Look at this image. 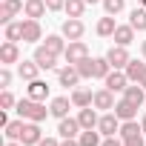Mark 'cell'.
Returning <instances> with one entry per match:
<instances>
[{
	"instance_id": "6da1fadb",
	"label": "cell",
	"mask_w": 146,
	"mask_h": 146,
	"mask_svg": "<svg viewBox=\"0 0 146 146\" xmlns=\"http://www.w3.org/2000/svg\"><path fill=\"white\" fill-rule=\"evenodd\" d=\"M15 112L23 117V120H35V123H40V120H46V115H52L40 100H32V98H23V100H17V106H15Z\"/></svg>"
},
{
	"instance_id": "7a4b0ae2",
	"label": "cell",
	"mask_w": 146,
	"mask_h": 146,
	"mask_svg": "<svg viewBox=\"0 0 146 146\" xmlns=\"http://www.w3.org/2000/svg\"><path fill=\"white\" fill-rule=\"evenodd\" d=\"M63 57H66V63L78 66L80 60H86V57H89V49H86V43H83V40H69V46H66Z\"/></svg>"
},
{
	"instance_id": "3957f363",
	"label": "cell",
	"mask_w": 146,
	"mask_h": 146,
	"mask_svg": "<svg viewBox=\"0 0 146 146\" xmlns=\"http://www.w3.org/2000/svg\"><path fill=\"white\" fill-rule=\"evenodd\" d=\"M80 80H83V75L78 72V66H72V63H66V66L57 72V83H60V86H66V89H75Z\"/></svg>"
},
{
	"instance_id": "277c9868",
	"label": "cell",
	"mask_w": 146,
	"mask_h": 146,
	"mask_svg": "<svg viewBox=\"0 0 146 146\" xmlns=\"http://www.w3.org/2000/svg\"><path fill=\"white\" fill-rule=\"evenodd\" d=\"M60 32H63V37H66V40H80V37H83V32H86V26H83V20H80V17H69V20H63Z\"/></svg>"
},
{
	"instance_id": "5b68a950",
	"label": "cell",
	"mask_w": 146,
	"mask_h": 146,
	"mask_svg": "<svg viewBox=\"0 0 146 146\" xmlns=\"http://www.w3.org/2000/svg\"><path fill=\"white\" fill-rule=\"evenodd\" d=\"M103 83H106V89H112V92H126V86H129L132 80L126 78V72H123V69H112L109 75H106Z\"/></svg>"
},
{
	"instance_id": "8992f818",
	"label": "cell",
	"mask_w": 146,
	"mask_h": 146,
	"mask_svg": "<svg viewBox=\"0 0 146 146\" xmlns=\"http://www.w3.org/2000/svg\"><path fill=\"white\" fill-rule=\"evenodd\" d=\"M106 60L112 63V69H126L132 57H129V52H126V46H117V43H115V46H112V49L106 52Z\"/></svg>"
},
{
	"instance_id": "52a82bcc",
	"label": "cell",
	"mask_w": 146,
	"mask_h": 146,
	"mask_svg": "<svg viewBox=\"0 0 146 146\" xmlns=\"http://www.w3.org/2000/svg\"><path fill=\"white\" fill-rule=\"evenodd\" d=\"M120 117L115 115V112H106L103 117H100V123H98V132L100 135H106V137H115V132H120Z\"/></svg>"
},
{
	"instance_id": "ba28073f",
	"label": "cell",
	"mask_w": 146,
	"mask_h": 146,
	"mask_svg": "<svg viewBox=\"0 0 146 146\" xmlns=\"http://www.w3.org/2000/svg\"><path fill=\"white\" fill-rule=\"evenodd\" d=\"M40 140H43V132H40V123L29 120V123L23 126V132H20V143H23V146H37Z\"/></svg>"
},
{
	"instance_id": "9c48e42d",
	"label": "cell",
	"mask_w": 146,
	"mask_h": 146,
	"mask_svg": "<svg viewBox=\"0 0 146 146\" xmlns=\"http://www.w3.org/2000/svg\"><path fill=\"white\" fill-rule=\"evenodd\" d=\"M23 0H3V3H0V23L3 26H9L12 23V17L17 15V12H23Z\"/></svg>"
},
{
	"instance_id": "30bf717a",
	"label": "cell",
	"mask_w": 146,
	"mask_h": 146,
	"mask_svg": "<svg viewBox=\"0 0 146 146\" xmlns=\"http://www.w3.org/2000/svg\"><path fill=\"white\" fill-rule=\"evenodd\" d=\"M20 26H23V43H37V40L43 37L40 20H32V17H26V20H20Z\"/></svg>"
},
{
	"instance_id": "8fae6325",
	"label": "cell",
	"mask_w": 146,
	"mask_h": 146,
	"mask_svg": "<svg viewBox=\"0 0 146 146\" xmlns=\"http://www.w3.org/2000/svg\"><path fill=\"white\" fill-rule=\"evenodd\" d=\"M80 129H83V126H80V120H78V117H63V120L57 123V132H60V137H63V140H66V137H78V135H80Z\"/></svg>"
},
{
	"instance_id": "7c38bea8",
	"label": "cell",
	"mask_w": 146,
	"mask_h": 146,
	"mask_svg": "<svg viewBox=\"0 0 146 146\" xmlns=\"http://www.w3.org/2000/svg\"><path fill=\"white\" fill-rule=\"evenodd\" d=\"M35 63H37L40 69H54V66H57V54L49 52L46 46H37V49H35Z\"/></svg>"
},
{
	"instance_id": "4fadbf2b",
	"label": "cell",
	"mask_w": 146,
	"mask_h": 146,
	"mask_svg": "<svg viewBox=\"0 0 146 146\" xmlns=\"http://www.w3.org/2000/svg\"><path fill=\"white\" fill-rule=\"evenodd\" d=\"M20 60V49H17V43H3L0 46V63L3 66H12V63H17Z\"/></svg>"
},
{
	"instance_id": "5bb4252c",
	"label": "cell",
	"mask_w": 146,
	"mask_h": 146,
	"mask_svg": "<svg viewBox=\"0 0 146 146\" xmlns=\"http://www.w3.org/2000/svg\"><path fill=\"white\" fill-rule=\"evenodd\" d=\"M92 106L95 109H115V92L112 89H100V92H95V100H92Z\"/></svg>"
},
{
	"instance_id": "9a60e30c",
	"label": "cell",
	"mask_w": 146,
	"mask_h": 146,
	"mask_svg": "<svg viewBox=\"0 0 146 146\" xmlns=\"http://www.w3.org/2000/svg\"><path fill=\"white\" fill-rule=\"evenodd\" d=\"M46 0H26V6H23V15L26 17H32V20H40L43 15H46Z\"/></svg>"
},
{
	"instance_id": "2e32d148",
	"label": "cell",
	"mask_w": 146,
	"mask_h": 146,
	"mask_svg": "<svg viewBox=\"0 0 146 146\" xmlns=\"http://www.w3.org/2000/svg\"><path fill=\"white\" fill-rule=\"evenodd\" d=\"M69 106H75V103H72V98H54V100L49 103V112H52L57 120H63V117L69 115Z\"/></svg>"
},
{
	"instance_id": "e0dca14e",
	"label": "cell",
	"mask_w": 146,
	"mask_h": 146,
	"mask_svg": "<svg viewBox=\"0 0 146 146\" xmlns=\"http://www.w3.org/2000/svg\"><path fill=\"white\" fill-rule=\"evenodd\" d=\"M26 98H32V100H46L49 98V83L46 80H29V95Z\"/></svg>"
},
{
	"instance_id": "ac0fdd59",
	"label": "cell",
	"mask_w": 146,
	"mask_h": 146,
	"mask_svg": "<svg viewBox=\"0 0 146 146\" xmlns=\"http://www.w3.org/2000/svg\"><path fill=\"white\" fill-rule=\"evenodd\" d=\"M123 98H126L129 103H135V106H143V103H146V89H143L140 83H132V86H126Z\"/></svg>"
},
{
	"instance_id": "d6986e66",
	"label": "cell",
	"mask_w": 146,
	"mask_h": 146,
	"mask_svg": "<svg viewBox=\"0 0 146 146\" xmlns=\"http://www.w3.org/2000/svg\"><path fill=\"white\" fill-rule=\"evenodd\" d=\"M112 112H115L120 120H135V115H137V106H135V103H129V100L123 98V100H117V103H115V109H112Z\"/></svg>"
},
{
	"instance_id": "ffe728a7",
	"label": "cell",
	"mask_w": 146,
	"mask_h": 146,
	"mask_svg": "<svg viewBox=\"0 0 146 146\" xmlns=\"http://www.w3.org/2000/svg\"><path fill=\"white\" fill-rule=\"evenodd\" d=\"M78 120H80V126H83V129H98V123H100V117H98V112H95L92 106H86V109H80V115H78Z\"/></svg>"
},
{
	"instance_id": "44dd1931",
	"label": "cell",
	"mask_w": 146,
	"mask_h": 146,
	"mask_svg": "<svg viewBox=\"0 0 146 146\" xmlns=\"http://www.w3.org/2000/svg\"><path fill=\"white\" fill-rule=\"evenodd\" d=\"M37 72H40V66L35 63V57H32V60H23V63L17 66V75H20L23 80H37Z\"/></svg>"
},
{
	"instance_id": "7402d4cb",
	"label": "cell",
	"mask_w": 146,
	"mask_h": 146,
	"mask_svg": "<svg viewBox=\"0 0 146 146\" xmlns=\"http://www.w3.org/2000/svg\"><path fill=\"white\" fill-rule=\"evenodd\" d=\"M129 26H132L135 32H146V6L132 9V15H129Z\"/></svg>"
},
{
	"instance_id": "603a6c76",
	"label": "cell",
	"mask_w": 146,
	"mask_h": 146,
	"mask_svg": "<svg viewBox=\"0 0 146 146\" xmlns=\"http://www.w3.org/2000/svg\"><path fill=\"white\" fill-rule=\"evenodd\" d=\"M92 100H95V95H92L89 89H75V92H72V103H75L78 109H86V106H92Z\"/></svg>"
},
{
	"instance_id": "cb8c5ba5",
	"label": "cell",
	"mask_w": 146,
	"mask_h": 146,
	"mask_svg": "<svg viewBox=\"0 0 146 146\" xmlns=\"http://www.w3.org/2000/svg\"><path fill=\"white\" fill-rule=\"evenodd\" d=\"M112 37H115V43H117V46H129V43L135 40V29H132V26H117Z\"/></svg>"
},
{
	"instance_id": "d4e9b609",
	"label": "cell",
	"mask_w": 146,
	"mask_h": 146,
	"mask_svg": "<svg viewBox=\"0 0 146 146\" xmlns=\"http://www.w3.org/2000/svg\"><path fill=\"white\" fill-rule=\"evenodd\" d=\"M115 29H117V23H115V17H112V15H106V17H100V20H98V35H100V37H112V35H115Z\"/></svg>"
},
{
	"instance_id": "484cf974",
	"label": "cell",
	"mask_w": 146,
	"mask_h": 146,
	"mask_svg": "<svg viewBox=\"0 0 146 146\" xmlns=\"http://www.w3.org/2000/svg\"><path fill=\"white\" fill-rule=\"evenodd\" d=\"M78 140H80V146H100V143H103L98 129H83V132L78 135Z\"/></svg>"
},
{
	"instance_id": "4316f807",
	"label": "cell",
	"mask_w": 146,
	"mask_h": 146,
	"mask_svg": "<svg viewBox=\"0 0 146 146\" xmlns=\"http://www.w3.org/2000/svg\"><path fill=\"white\" fill-rule=\"evenodd\" d=\"M123 72H126V78H129L132 83H137V80H140V75L146 72V63H140V60H129V66H126Z\"/></svg>"
},
{
	"instance_id": "83f0119b",
	"label": "cell",
	"mask_w": 146,
	"mask_h": 146,
	"mask_svg": "<svg viewBox=\"0 0 146 146\" xmlns=\"http://www.w3.org/2000/svg\"><path fill=\"white\" fill-rule=\"evenodd\" d=\"M63 12H66L69 17H83V12H86V0H66Z\"/></svg>"
},
{
	"instance_id": "f1b7e54d",
	"label": "cell",
	"mask_w": 146,
	"mask_h": 146,
	"mask_svg": "<svg viewBox=\"0 0 146 146\" xmlns=\"http://www.w3.org/2000/svg\"><path fill=\"white\" fill-rule=\"evenodd\" d=\"M43 46H46L49 52H54V54H63V52H66V40H63L60 35H49Z\"/></svg>"
},
{
	"instance_id": "f546056e",
	"label": "cell",
	"mask_w": 146,
	"mask_h": 146,
	"mask_svg": "<svg viewBox=\"0 0 146 146\" xmlns=\"http://www.w3.org/2000/svg\"><path fill=\"white\" fill-rule=\"evenodd\" d=\"M23 117L20 120H9V126L3 129V135H6V140H20V132H23Z\"/></svg>"
},
{
	"instance_id": "4dcf8cb0",
	"label": "cell",
	"mask_w": 146,
	"mask_h": 146,
	"mask_svg": "<svg viewBox=\"0 0 146 146\" xmlns=\"http://www.w3.org/2000/svg\"><path fill=\"white\" fill-rule=\"evenodd\" d=\"M140 132H143V126H140L137 120H123L117 135H120V137H132V135H140Z\"/></svg>"
},
{
	"instance_id": "1f68e13d",
	"label": "cell",
	"mask_w": 146,
	"mask_h": 146,
	"mask_svg": "<svg viewBox=\"0 0 146 146\" xmlns=\"http://www.w3.org/2000/svg\"><path fill=\"white\" fill-rule=\"evenodd\" d=\"M112 72V63L106 60V57H95V78H100V80H106V75Z\"/></svg>"
},
{
	"instance_id": "d6a6232c",
	"label": "cell",
	"mask_w": 146,
	"mask_h": 146,
	"mask_svg": "<svg viewBox=\"0 0 146 146\" xmlns=\"http://www.w3.org/2000/svg\"><path fill=\"white\" fill-rule=\"evenodd\" d=\"M6 40H9V43L23 40V26H20V23H9V26H6Z\"/></svg>"
},
{
	"instance_id": "836d02e7",
	"label": "cell",
	"mask_w": 146,
	"mask_h": 146,
	"mask_svg": "<svg viewBox=\"0 0 146 146\" xmlns=\"http://www.w3.org/2000/svg\"><path fill=\"white\" fill-rule=\"evenodd\" d=\"M78 72L83 78H95V57H86V60H80L78 63Z\"/></svg>"
},
{
	"instance_id": "e575fe53",
	"label": "cell",
	"mask_w": 146,
	"mask_h": 146,
	"mask_svg": "<svg viewBox=\"0 0 146 146\" xmlns=\"http://www.w3.org/2000/svg\"><path fill=\"white\" fill-rule=\"evenodd\" d=\"M123 6H126L123 0H103V9H106V15H112V17H115V15H120V12H123Z\"/></svg>"
},
{
	"instance_id": "d590c367",
	"label": "cell",
	"mask_w": 146,
	"mask_h": 146,
	"mask_svg": "<svg viewBox=\"0 0 146 146\" xmlns=\"http://www.w3.org/2000/svg\"><path fill=\"white\" fill-rule=\"evenodd\" d=\"M15 106H17L15 95H12L9 89H3V95H0V109H15Z\"/></svg>"
},
{
	"instance_id": "8d00e7d4",
	"label": "cell",
	"mask_w": 146,
	"mask_h": 146,
	"mask_svg": "<svg viewBox=\"0 0 146 146\" xmlns=\"http://www.w3.org/2000/svg\"><path fill=\"white\" fill-rule=\"evenodd\" d=\"M0 86H3V89H9V86H12V72H9V66L0 69Z\"/></svg>"
},
{
	"instance_id": "74e56055",
	"label": "cell",
	"mask_w": 146,
	"mask_h": 146,
	"mask_svg": "<svg viewBox=\"0 0 146 146\" xmlns=\"http://www.w3.org/2000/svg\"><path fill=\"white\" fill-rule=\"evenodd\" d=\"M123 146H146L143 132H140V135H132V137H123Z\"/></svg>"
},
{
	"instance_id": "f35d334b",
	"label": "cell",
	"mask_w": 146,
	"mask_h": 146,
	"mask_svg": "<svg viewBox=\"0 0 146 146\" xmlns=\"http://www.w3.org/2000/svg\"><path fill=\"white\" fill-rule=\"evenodd\" d=\"M46 6H49V12H60L66 6V0H46Z\"/></svg>"
},
{
	"instance_id": "ab89813d",
	"label": "cell",
	"mask_w": 146,
	"mask_h": 146,
	"mask_svg": "<svg viewBox=\"0 0 146 146\" xmlns=\"http://www.w3.org/2000/svg\"><path fill=\"white\" fill-rule=\"evenodd\" d=\"M100 146H123V143H120V140H117V137H106V140H103V143H100Z\"/></svg>"
},
{
	"instance_id": "60d3db41",
	"label": "cell",
	"mask_w": 146,
	"mask_h": 146,
	"mask_svg": "<svg viewBox=\"0 0 146 146\" xmlns=\"http://www.w3.org/2000/svg\"><path fill=\"white\" fill-rule=\"evenodd\" d=\"M37 146H60V143H57V140H54V137H43V140H40V143H37Z\"/></svg>"
},
{
	"instance_id": "b9f144b4",
	"label": "cell",
	"mask_w": 146,
	"mask_h": 146,
	"mask_svg": "<svg viewBox=\"0 0 146 146\" xmlns=\"http://www.w3.org/2000/svg\"><path fill=\"white\" fill-rule=\"evenodd\" d=\"M60 146H80V140H78V137H66Z\"/></svg>"
},
{
	"instance_id": "7bdbcfd3",
	"label": "cell",
	"mask_w": 146,
	"mask_h": 146,
	"mask_svg": "<svg viewBox=\"0 0 146 146\" xmlns=\"http://www.w3.org/2000/svg\"><path fill=\"white\" fill-rule=\"evenodd\" d=\"M3 146H23V143H20V140H6Z\"/></svg>"
},
{
	"instance_id": "ee69618b",
	"label": "cell",
	"mask_w": 146,
	"mask_h": 146,
	"mask_svg": "<svg viewBox=\"0 0 146 146\" xmlns=\"http://www.w3.org/2000/svg\"><path fill=\"white\" fill-rule=\"evenodd\" d=\"M137 83H140V86L146 89V72H143V75H140V80H137Z\"/></svg>"
},
{
	"instance_id": "f6af8a7d",
	"label": "cell",
	"mask_w": 146,
	"mask_h": 146,
	"mask_svg": "<svg viewBox=\"0 0 146 146\" xmlns=\"http://www.w3.org/2000/svg\"><path fill=\"white\" fill-rule=\"evenodd\" d=\"M140 126H143V135H146V115L140 117Z\"/></svg>"
},
{
	"instance_id": "bcb514c9",
	"label": "cell",
	"mask_w": 146,
	"mask_h": 146,
	"mask_svg": "<svg viewBox=\"0 0 146 146\" xmlns=\"http://www.w3.org/2000/svg\"><path fill=\"white\" fill-rule=\"evenodd\" d=\"M140 52H143V57H146V40H143V46H140Z\"/></svg>"
},
{
	"instance_id": "7dc6e473",
	"label": "cell",
	"mask_w": 146,
	"mask_h": 146,
	"mask_svg": "<svg viewBox=\"0 0 146 146\" xmlns=\"http://www.w3.org/2000/svg\"><path fill=\"white\" fill-rule=\"evenodd\" d=\"M86 3H100V0H86Z\"/></svg>"
},
{
	"instance_id": "c3c4849f",
	"label": "cell",
	"mask_w": 146,
	"mask_h": 146,
	"mask_svg": "<svg viewBox=\"0 0 146 146\" xmlns=\"http://www.w3.org/2000/svg\"><path fill=\"white\" fill-rule=\"evenodd\" d=\"M140 6H146V0H140Z\"/></svg>"
}]
</instances>
